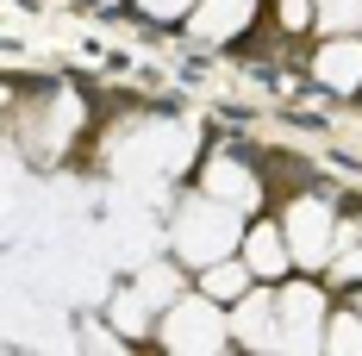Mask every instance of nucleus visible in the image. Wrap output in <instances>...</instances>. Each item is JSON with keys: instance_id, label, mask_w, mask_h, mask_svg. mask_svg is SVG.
I'll return each mask as SVG.
<instances>
[{"instance_id": "obj_8", "label": "nucleus", "mask_w": 362, "mask_h": 356, "mask_svg": "<svg viewBox=\"0 0 362 356\" xmlns=\"http://www.w3.org/2000/svg\"><path fill=\"white\" fill-rule=\"evenodd\" d=\"M231 338H238V350H281V306H275L269 282H256L244 300H231Z\"/></svg>"}, {"instance_id": "obj_11", "label": "nucleus", "mask_w": 362, "mask_h": 356, "mask_svg": "<svg viewBox=\"0 0 362 356\" xmlns=\"http://www.w3.org/2000/svg\"><path fill=\"white\" fill-rule=\"evenodd\" d=\"M325 350H331V356H362V306H356V300L331 306V319H325Z\"/></svg>"}, {"instance_id": "obj_9", "label": "nucleus", "mask_w": 362, "mask_h": 356, "mask_svg": "<svg viewBox=\"0 0 362 356\" xmlns=\"http://www.w3.org/2000/svg\"><path fill=\"white\" fill-rule=\"evenodd\" d=\"M244 263H250L256 269V282H288L293 269H300V263H293V244H288V231H281V219L275 213H256L250 219V231H244Z\"/></svg>"}, {"instance_id": "obj_10", "label": "nucleus", "mask_w": 362, "mask_h": 356, "mask_svg": "<svg viewBox=\"0 0 362 356\" xmlns=\"http://www.w3.org/2000/svg\"><path fill=\"white\" fill-rule=\"evenodd\" d=\"M194 282L206 287L213 300H225V306H231V300H244V294H250V287H256V269H250V263H244V250H238V256H218L213 269H200Z\"/></svg>"}, {"instance_id": "obj_14", "label": "nucleus", "mask_w": 362, "mask_h": 356, "mask_svg": "<svg viewBox=\"0 0 362 356\" xmlns=\"http://www.w3.org/2000/svg\"><path fill=\"white\" fill-rule=\"evenodd\" d=\"M350 300H356V306H362V287H350Z\"/></svg>"}, {"instance_id": "obj_4", "label": "nucleus", "mask_w": 362, "mask_h": 356, "mask_svg": "<svg viewBox=\"0 0 362 356\" xmlns=\"http://www.w3.org/2000/svg\"><path fill=\"white\" fill-rule=\"evenodd\" d=\"M281 306V350H325V319H331V287L313 269H293L288 282H275Z\"/></svg>"}, {"instance_id": "obj_3", "label": "nucleus", "mask_w": 362, "mask_h": 356, "mask_svg": "<svg viewBox=\"0 0 362 356\" xmlns=\"http://www.w3.org/2000/svg\"><path fill=\"white\" fill-rule=\"evenodd\" d=\"M275 219H281V231H288V244H293V263L313 269V275H325L331 256H337V238H344L337 200H331L325 188H300V194H288L275 207Z\"/></svg>"}, {"instance_id": "obj_2", "label": "nucleus", "mask_w": 362, "mask_h": 356, "mask_svg": "<svg viewBox=\"0 0 362 356\" xmlns=\"http://www.w3.org/2000/svg\"><path fill=\"white\" fill-rule=\"evenodd\" d=\"M156 350H175V356H218V350H238L231 338V306L213 300L206 287H181L169 300V313L156 325Z\"/></svg>"}, {"instance_id": "obj_6", "label": "nucleus", "mask_w": 362, "mask_h": 356, "mask_svg": "<svg viewBox=\"0 0 362 356\" xmlns=\"http://www.w3.org/2000/svg\"><path fill=\"white\" fill-rule=\"evenodd\" d=\"M306 81L325 101H362V32H325L306 57Z\"/></svg>"}, {"instance_id": "obj_13", "label": "nucleus", "mask_w": 362, "mask_h": 356, "mask_svg": "<svg viewBox=\"0 0 362 356\" xmlns=\"http://www.w3.org/2000/svg\"><path fill=\"white\" fill-rule=\"evenodd\" d=\"M194 6H200V0H132V13H138L144 25H187Z\"/></svg>"}, {"instance_id": "obj_12", "label": "nucleus", "mask_w": 362, "mask_h": 356, "mask_svg": "<svg viewBox=\"0 0 362 356\" xmlns=\"http://www.w3.org/2000/svg\"><path fill=\"white\" fill-rule=\"evenodd\" d=\"M269 13H275V32L281 38H306L319 25V0H275Z\"/></svg>"}, {"instance_id": "obj_1", "label": "nucleus", "mask_w": 362, "mask_h": 356, "mask_svg": "<svg viewBox=\"0 0 362 356\" xmlns=\"http://www.w3.org/2000/svg\"><path fill=\"white\" fill-rule=\"evenodd\" d=\"M244 231H250V213H238V207L213 200L206 188L181 194L175 213H169V225H163V238H169V256H175L187 275L213 269L218 256H238V250H244Z\"/></svg>"}, {"instance_id": "obj_7", "label": "nucleus", "mask_w": 362, "mask_h": 356, "mask_svg": "<svg viewBox=\"0 0 362 356\" xmlns=\"http://www.w3.org/2000/svg\"><path fill=\"white\" fill-rule=\"evenodd\" d=\"M262 13H269L262 0H200V6L187 13V38H194V44L225 50V44H244V38L256 32V19H262Z\"/></svg>"}, {"instance_id": "obj_5", "label": "nucleus", "mask_w": 362, "mask_h": 356, "mask_svg": "<svg viewBox=\"0 0 362 356\" xmlns=\"http://www.w3.org/2000/svg\"><path fill=\"white\" fill-rule=\"evenodd\" d=\"M194 188H206L213 200H225V207H238V213H250V219L269 213V181H262V169H256L250 156H238L231 144H218V150L200 156Z\"/></svg>"}]
</instances>
